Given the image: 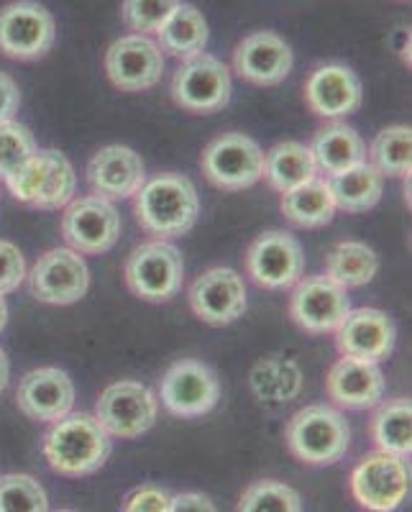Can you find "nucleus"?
<instances>
[{"label":"nucleus","mask_w":412,"mask_h":512,"mask_svg":"<svg viewBox=\"0 0 412 512\" xmlns=\"http://www.w3.org/2000/svg\"><path fill=\"white\" fill-rule=\"evenodd\" d=\"M292 49L285 39L274 31H256L246 36L233 52V67L246 82L272 88L285 82L292 72Z\"/></svg>","instance_id":"a211bd4d"},{"label":"nucleus","mask_w":412,"mask_h":512,"mask_svg":"<svg viewBox=\"0 0 412 512\" xmlns=\"http://www.w3.org/2000/svg\"><path fill=\"white\" fill-rule=\"evenodd\" d=\"M351 300L341 285L328 280L325 274L305 277L295 285L290 297V315L302 331L331 333L349 315Z\"/></svg>","instance_id":"2eb2a0df"},{"label":"nucleus","mask_w":412,"mask_h":512,"mask_svg":"<svg viewBox=\"0 0 412 512\" xmlns=\"http://www.w3.org/2000/svg\"><path fill=\"white\" fill-rule=\"evenodd\" d=\"M75 187H77V177L70 159L64 157L62 152H57V149H49V180H47V190H44V198H41L39 208L44 210L62 208V205H67L72 200Z\"/></svg>","instance_id":"c9c22d12"},{"label":"nucleus","mask_w":412,"mask_h":512,"mask_svg":"<svg viewBox=\"0 0 412 512\" xmlns=\"http://www.w3.org/2000/svg\"><path fill=\"white\" fill-rule=\"evenodd\" d=\"M282 213L290 223L300 228H320L333 221L336 205H333L328 182L315 177L305 185L282 195Z\"/></svg>","instance_id":"c85d7f7f"},{"label":"nucleus","mask_w":412,"mask_h":512,"mask_svg":"<svg viewBox=\"0 0 412 512\" xmlns=\"http://www.w3.org/2000/svg\"><path fill=\"white\" fill-rule=\"evenodd\" d=\"M185 262L177 246L169 241H149L136 246L126 259V285L141 300L167 303L180 292Z\"/></svg>","instance_id":"20e7f679"},{"label":"nucleus","mask_w":412,"mask_h":512,"mask_svg":"<svg viewBox=\"0 0 412 512\" xmlns=\"http://www.w3.org/2000/svg\"><path fill=\"white\" fill-rule=\"evenodd\" d=\"M62 236L77 254H103L113 249L121 236V216L111 200L85 195L67 203L62 216Z\"/></svg>","instance_id":"9d476101"},{"label":"nucleus","mask_w":412,"mask_h":512,"mask_svg":"<svg viewBox=\"0 0 412 512\" xmlns=\"http://www.w3.org/2000/svg\"><path fill=\"white\" fill-rule=\"evenodd\" d=\"M200 167L215 187L228 192L246 190L264 177V152L249 136L223 134L205 146Z\"/></svg>","instance_id":"423d86ee"},{"label":"nucleus","mask_w":412,"mask_h":512,"mask_svg":"<svg viewBox=\"0 0 412 512\" xmlns=\"http://www.w3.org/2000/svg\"><path fill=\"white\" fill-rule=\"evenodd\" d=\"M8 374H11V367H8V356H6V351L0 349V392L6 390Z\"/></svg>","instance_id":"a19ab883"},{"label":"nucleus","mask_w":412,"mask_h":512,"mask_svg":"<svg viewBox=\"0 0 412 512\" xmlns=\"http://www.w3.org/2000/svg\"><path fill=\"white\" fill-rule=\"evenodd\" d=\"M310 152H313L315 167L328 177L366 162L364 139L356 128L346 126V123H331V126L320 128Z\"/></svg>","instance_id":"5701e85b"},{"label":"nucleus","mask_w":412,"mask_h":512,"mask_svg":"<svg viewBox=\"0 0 412 512\" xmlns=\"http://www.w3.org/2000/svg\"><path fill=\"white\" fill-rule=\"evenodd\" d=\"M208 36V21L203 18V13L190 3H180L157 31V44L162 52L185 62V59L203 54Z\"/></svg>","instance_id":"b1692460"},{"label":"nucleus","mask_w":412,"mask_h":512,"mask_svg":"<svg viewBox=\"0 0 412 512\" xmlns=\"http://www.w3.org/2000/svg\"><path fill=\"white\" fill-rule=\"evenodd\" d=\"M159 400L141 382H123L105 387L95 408V420L111 438H139L157 423Z\"/></svg>","instance_id":"0eeeda50"},{"label":"nucleus","mask_w":412,"mask_h":512,"mask_svg":"<svg viewBox=\"0 0 412 512\" xmlns=\"http://www.w3.org/2000/svg\"><path fill=\"white\" fill-rule=\"evenodd\" d=\"M18 105H21V93H18L16 80L6 72H0V123L13 121Z\"/></svg>","instance_id":"58836bf2"},{"label":"nucleus","mask_w":412,"mask_h":512,"mask_svg":"<svg viewBox=\"0 0 412 512\" xmlns=\"http://www.w3.org/2000/svg\"><path fill=\"white\" fill-rule=\"evenodd\" d=\"M246 269L259 287L285 290L297 285L305 272L300 241L287 231H264L246 251Z\"/></svg>","instance_id":"f8f14e48"},{"label":"nucleus","mask_w":412,"mask_h":512,"mask_svg":"<svg viewBox=\"0 0 412 512\" xmlns=\"http://www.w3.org/2000/svg\"><path fill=\"white\" fill-rule=\"evenodd\" d=\"M397 328L387 313L377 308L349 310L336 328V344L346 359L379 364L395 349Z\"/></svg>","instance_id":"f3484780"},{"label":"nucleus","mask_w":412,"mask_h":512,"mask_svg":"<svg viewBox=\"0 0 412 512\" xmlns=\"http://www.w3.org/2000/svg\"><path fill=\"white\" fill-rule=\"evenodd\" d=\"M361 80L346 64H320L305 82V103L320 118H343L361 108Z\"/></svg>","instance_id":"aec40b11"},{"label":"nucleus","mask_w":412,"mask_h":512,"mask_svg":"<svg viewBox=\"0 0 412 512\" xmlns=\"http://www.w3.org/2000/svg\"><path fill=\"white\" fill-rule=\"evenodd\" d=\"M349 443V423L336 408H328V405H308L297 410L287 425V446L302 464H336L346 456Z\"/></svg>","instance_id":"7ed1b4c3"},{"label":"nucleus","mask_w":412,"mask_h":512,"mask_svg":"<svg viewBox=\"0 0 412 512\" xmlns=\"http://www.w3.org/2000/svg\"><path fill=\"white\" fill-rule=\"evenodd\" d=\"M169 512H218L215 510L213 500L198 492H185V495L172 497V507Z\"/></svg>","instance_id":"ea45409f"},{"label":"nucleus","mask_w":412,"mask_h":512,"mask_svg":"<svg viewBox=\"0 0 412 512\" xmlns=\"http://www.w3.org/2000/svg\"><path fill=\"white\" fill-rule=\"evenodd\" d=\"M328 190H331L333 205L346 213H364V210L374 208L382 198L384 177L379 175L372 164H356V167L338 172V175L328 177Z\"/></svg>","instance_id":"a878e982"},{"label":"nucleus","mask_w":412,"mask_h":512,"mask_svg":"<svg viewBox=\"0 0 412 512\" xmlns=\"http://www.w3.org/2000/svg\"><path fill=\"white\" fill-rule=\"evenodd\" d=\"M26 280V259L16 244L0 239V295L18 290Z\"/></svg>","instance_id":"e433bc0d"},{"label":"nucleus","mask_w":412,"mask_h":512,"mask_svg":"<svg viewBox=\"0 0 412 512\" xmlns=\"http://www.w3.org/2000/svg\"><path fill=\"white\" fill-rule=\"evenodd\" d=\"M231 72L213 54H198L177 67L172 77V98L190 113H215L231 100Z\"/></svg>","instance_id":"6e6552de"},{"label":"nucleus","mask_w":412,"mask_h":512,"mask_svg":"<svg viewBox=\"0 0 412 512\" xmlns=\"http://www.w3.org/2000/svg\"><path fill=\"white\" fill-rule=\"evenodd\" d=\"M180 6V0H123L121 18L123 24L141 36L157 34L169 13Z\"/></svg>","instance_id":"f704fd0d"},{"label":"nucleus","mask_w":412,"mask_h":512,"mask_svg":"<svg viewBox=\"0 0 412 512\" xmlns=\"http://www.w3.org/2000/svg\"><path fill=\"white\" fill-rule=\"evenodd\" d=\"M36 152L34 134L16 121L0 123V177L6 180Z\"/></svg>","instance_id":"72a5a7b5"},{"label":"nucleus","mask_w":412,"mask_h":512,"mask_svg":"<svg viewBox=\"0 0 412 512\" xmlns=\"http://www.w3.org/2000/svg\"><path fill=\"white\" fill-rule=\"evenodd\" d=\"M164 408L180 418H200L221 400V382L213 369L198 359H182L167 369L159 382Z\"/></svg>","instance_id":"9b49d317"},{"label":"nucleus","mask_w":412,"mask_h":512,"mask_svg":"<svg viewBox=\"0 0 412 512\" xmlns=\"http://www.w3.org/2000/svg\"><path fill=\"white\" fill-rule=\"evenodd\" d=\"M16 402L21 413L39 423H57L67 418L75 405V384L70 374L57 367H41L26 374L18 384Z\"/></svg>","instance_id":"6ab92c4d"},{"label":"nucleus","mask_w":412,"mask_h":512,"mask_svg":"<svg viewBox=\"0 0 412 512\" xmlns=\"http://www.w3.org/2000/svg\"><path fill=\"white\" fill-rule=\"evenodd\" d=\"M57 41V24L36 0H16L0 11V52L11 59H41Z\"/></svg>","instance_id":"1a4fd4ad"},{"label":"nucleus","mask_w":412,"mask_h":512,"mask_svg":"<svg viewBox=\"0 0 412 512\" xmlns=\"http://www.w3.org/2000/svg\"><path fill=\"white\" fill-rule=\"evenodd\" d=\"M372 438L379 451L407 459L412 451V405L405 397L384 402L372 420Z\"/></svg>","instance_id":"c756f323"},{"label":"nucleus","mask_w":412,"mask_h":512,"mask_svg":"<svg viewBox=\"0 0 412 512\" xmlns=\"http://www.w3.org/2000/svg\"><path fill=\"white\" fill-rule=\"evenodd\" d=\"M169 507H172V495L167 489L146 484L128 497L123 512H169Z\"/></svg>","instance_id":"4c0bfd02"},{"label":"nucleus","mask_w":412,"mask_h":512,"mask_svg":"<svg viewBox=\"0 0 412 512\" xmlns=\"http://www.w3.org/2000/svg\"><path fill=\"white\" fill-rule=\"evenodd\" d=\"M325 387H328V397L336 402L338 408L366 410L382 402L384 374L379 364L346 359L343 356L328 372Z\"/></svg>","instance_id":"4be33fe9"},{"label":"nucleus","mask_w":412,"mask_h":512,"mask_svg":"<svg viewBox=\"0 0 412 512\" xmlns=\"http://www.w3.org/2000/svg\"><path fill=\"white\" fill-rule=\"evenodd\" d=\"M88 182L95 195L105 200L134 198L146 182V167L139 154L128 146H105L90 159Z\"/></svg>","instance_id":"412c9836"},{"label":"nucleus","mask_w":412,"mask_h":512,"mask_svg":"<svg viewBox=\"0 0 412 512\" xmlns=\"http://www.w3.org/2000/svg\"><path fill=\"white\" fill-rule=\"evenodd\" d=\"M134 210L141 228L159 239H175L192 231L200 216L198 190L177 172H164L144 182L134 195Z\"/></svg>","instance_id":"f257e3e1"},{"label":"nucleus","mask_w":412,"mask_h":512,"mask_svg":"<svg viewBox=\"0 0 412 512\" xmlns=\"http://www.w3.org/2000/svg\"><path fill=\"white\" fill-rule=\"evenodd\" d=\"M410 149L412 131L410 126H389L379 131L372 141V167L379 175L405 177L410 175Z\"/></svg>","instance_id":"7c9ffc66"},{"label":"nucleus","mask_w":412,"mask_h":512,"mask_svg":"<svg viewBox=\"0 0 412 512\" xmlns=\"http://www.w3.org/2000/svg\"><path fill=\"white\" fill-rule=\"evenodd\" d=\"M410 492V469L405 459L384 451L364 456L351 472V495L369 512H395Z\"/></svg>","instance_id":"39448f33"},{"label":"nucleus","mask_w":412,"mask_h":512,"mask_svg":"<svg viewBox=\"0 0 412 512\" xmlns=\"http://www.w3.org/2000/svg\"><path fill=\"white\" fill-rule=\"evenodd\" d=\"M31 295L49 305H72L90 287L88 264L77 251L52 249L34 264L29 274Z\"/></svg>","instance_id":"4468645a"},{"label":"nucleus","mask_w":412,"mask_h":512,"mask_svg":"<svg viewBox=\"0 0 412 512\" xmlns=\"http://www.w3.org/2000/svg\"><path fill=\"white\" fill-rule=\"evenodd\" d=\"M377 272V251L372 246L361 244V241H341L325 256V277L341 285L343 290L369 285L377 277Z\"/></svg>","instance_id":"cd10ccee"},{"label":"nucleus","mask_w":412,"mask_h":512,"mask_svg":"<svg viewBox=\"0 0 412 512\" xmlns=\"http://www.w3.org/2000/svg\"><path fill=\"white\" fill-rule=\"evenodd\" d=\"M111 451V436L100 428L95 415L88 413H70L57 420L44 438V456L62 477H88L100 472Z\"/></svg>","instance_id":"f03ea898"},{"label":"nucleus","mask_w":412,"mask_h":512,"mask_svg":"<svg viewBox=\"0 0 412 512\" xmlns=\"http://www.w3.org/2000/svg\"><path fill=\"white\" fill-rule=\"evenodd\" d=\"M190 308L210 326H228L246 310V287L231 267H213L190 287Z\"/></svg>","instance_id":"dca6fc26"},{"label":"nucleus","mask_w":412,"mask_h":512,"mask_svg":"<svg viewBox=\"0 0 412 512\" xmlns=\"http://www.w3.org/2000/svg\"><path fill=\"white\" fill-rule=\"evenodd\" d=\"M249 387L256 400L282 405V402L295 400L302 392V372L292 359L267 356L251 369Z\"/></svg>","instance_id":"bb28decb"},{"label":"nucleus","mask_w":412,"mask_h":512,"mask_svg":"<svg viewBox=\"0 0 412 512\" xmlns=\"http://www.w3.org/2000/svg\"><path fill=\"white\" fill-rule=\"evenodd\" d=\"M105 72L118 90L141 93L154 88L164 75V52L149 36L128 34L105 52Z\"/></svg>","instance_id":"ddd939ff"},{"label":"nucleus","mask_w":412,"mask_h":512,"mask_svg":"<svg viewBox=\"0 0 412 512\" xmlns=\"http://www.w3.org/2000/svg\"><path fill=\"white\" fill-rule=\"evenodd\" d=\"M6 323H8V305L6 300H3V295H0V331L6 328Z\"/></svg>","instance_id":"79ce46f5"},{"label":"nucleus","mask_w":412,"mask_h":512,"mask_svg":"<svg viewBox=\"0 0 412 512\" xmlns=\"http://www.w3.org/2000/svg\"><path fill=\"white\" fill-rule=\"evenodd\" d=\"M236 512H302V500L290 484L259 479L244 489Z\"/></svg>","instance_id":"2f4dec72"},{"label":"nucleus","mask_w":412,"mask_h":512,"mask_svg":"<svg viewBox=\"0 0 412 512\" xmlns=\"http://www.w3.org/2000/svg\"><path fill=\"white\" fill-rule=\"evenodd\" d=\"M264 177L277 192H290L295 187L318 177L313 152L300 141H282L264 154Z\"/></svg>","instance_id":"393cba45"},{"label":"nucleus","mask_w":412,"mask_h":512,"mask_svg":"<svg viewBox=\"0 0 412 512\" xmlns=\"http://www.w3.org/2000/svg\"><path fill=\"white\" fill-rule=\"evenodd\" d=\"M59 512H75V510H59Z\"/></svg>","instance_id":"37998d69"},{"label":"nucleus","mask_w":412,"mask_h":512,"mask_svg":"<svg viewBox=\"0 0 412 512\" xmlns=\"http://www.w3.org/2000/svg\"><path fill=\"white\" fill-rule=\"evenodd\" d=\"M0 512H49V497L29 474L0 477Z\"/></svg>","instance_id":"473e14b6"}]
</instances>
